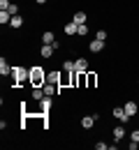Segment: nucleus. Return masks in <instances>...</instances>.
<instances>
[{"mask_svg":"<svg viewBox=\"0 0 139 150\" xmlns=\"http://www.w3.org/2000/svg\"><path fill=\"white\" fill-rule=\"evenodd\" d=\"M56 42V35L51 33V30H46L44 35H42V44H53Z\"/></svg>","mask_w":139,"mask_h":150,"instance_id":"obj_13","label":"nucleus"},{"mask_svg":"<svg viewBox=\"0 0 139 150\" xmlns=\"http://www.w3.org/2000/svg\"><path fill=\"white\" fill-rule=\"evenodd\" d=\"M114 118H116V120H118V122H123V125H125V122H128V120H130V115H128V113H125V109H118V106H116V109H114Z\"/></svg>","mask_w":139,"mask_h":150,"instance_id":"obj_6","label":"nucleus"},{"mask_svg":"<svg viewBox=\"0 0 139 150\" xmlns=\"http://www.w3.org/2000/svg\"><path fill=\"white\" fill-rule=\"evenodd\" d=\"M123 136H125V125H123V122H120L118 127H116V129H114V139H116V141H120V139H123Z\"/></svg>","mask_w":139,"mask_h":150,"instance_id":"obj_15","label":"nucleus"},{"mask_svg":"<svg viewBox=\"0 0 139 150\" xmlns=\"http://www.w3.org/2000/svg\"><path fill=\"white\" fill-rule=\"evenodd\" d=\"M9 5H12L9 0H0V9H9Z\"/></svg>","mask_w":139,"mask_h":150,"instance_id":"obj_24","label":"nucleus"},{"mask_svg":"<svg viewBox=\"0 0 139 150\" xmlns=\"http://www.w3.org/2000/svg\"><path fill=\"white\" fill-rule=\"evenodd\" d=\"M63 72H65V74H72V72H74V60H65V62H63Z\"/></svg>","mask_w":139,"mask_h":150,"instance_id":"obj_16","label":"nucleus"},{"mask_svg":"<svg viewBox=\"0 0 139 150\" xmlns=\"http://www.w3.org/2000/svg\"><path fill=\"white\" fill-rule=\"evenodd\" d=\"M0 74H2V76H12V67L5 62V58L0 60Z\"/></svg>","mask_w":139,"mask_h":150,"instance_id":"obj_10","label":"nucleus"},{"mask_svg":"<svg viewBox=\"0 0 139 150\" xmlns=\"http://www.w3.org/2000/svg\"><path fill=\"white\" fill-rule=\"evenodd\" d=\"M95 148H98V150H109V146H107L104 141H98V146H95Z\"/></svg>","mask_w":139,"mask_h":150,"instance_id":"obj_25","label":"nucleus"},{"mask_svg":"<svg viewBox=\"0 0 139 150\" xmlns=\"http://www.w3.org/2000/svg\"><path fill=\"white\" fill-rule=\"evenodd\" d=\"M88 49H91V53H100V51L104 49V42H102V39H93Z\"/></svg>","mask_w":139,"mask_h":150,"instance_id":"obj_9","label":"nucleus"},{"mask_svg":"<svg viewBox=\"0 0 139 150\" xmlns=\"http://www.w3.org/2000/svg\"><path fill=\"white\" fill-rule=\"evenodd\" d=\"M9 25H12V28H21V25H23V19H21L19 14H16V16H12V21H9Z\"/></svg>","mask_w":139,"mask_h":150,"instance_id":"obj_20","label":"nucleus"},{"mask_svg":"<svg viewBox=\"0 0 139 150\" xmlns=\"http://www.w3.org/2000/svg\"><path fill=\"white\" fill-rule=\"evenodd\" d=\"M46 74H49V72H44L42 67H33V69H30V83H33L35 88H42V86L46 83Z\"/></svg>","mask_w":139,"mask_h":150,"instance_id":"obj_2","label":"nucleus"},{"mask_svg":"<svg viewBox=\"0 0 139 150\" xmlns=\"http://www.w3.org/2000/svg\"><path fill=\"white\" fill-rule=\"evenodd\" d=\"M77 35H88V25H86V23L77 28Z\"/></svg>","mask_w":139,"mask_h":150,"instance_id":"obj_22","label":"nucleus"},{"mask_svg":"<svg viewBox=\"0 0 139 150\" xmlns=\"http://www.w3.org/2000/svg\"><path fill=\"white\" fill-rule=\"evenodd\" d=\"M42 88H44V95H51V97H53V95H56V88H58V86H53V83H44Z\"/></svg>","mask_w":139,"mask_h":150,"instance_id":"obj_18","label":"nucleus"},{"mask_svg":"<svg viewBox=\"0 0 139 150\" xmlns=\"http://www.w3.org/2000/svg\"><path fill=\"white\" fill-rule=\"evenodd\" d=\"M26 81H30V72L23 67H12V83L14 86H23Z\"/></svg>","mask_w":139,"mask_h":150,"instance_id":"obj_1","label":"nucleus"},{"mask_svg":"<svg viewBox=\"0 0 139 150\" xmlns=\"http://www.w3.org/2000/svg\"><path fill=\"white\" fill-rule=\"evenodd\" d=\"M86 86L88 88H95V74L93 72H86Z\"/></svg>","mask_w":139,"mask_h":150,"instance_id":"obj_19","label":"nucleus"},{"mask_svg":"<svg viewBox=\"0 0 139 150\" xmlns=\"http://www.w3.org/2000/svg\"><path fill=\"white\" fill-rule=\"evenodd\" d=\"M77 28H79V25H77L74 21H70V23H65V35H77Z\"/></svg>","mask_w":139,"mask_h":150,"instance_id":"obj_14","label":"nucleus"},{"mask_svg":"<svg viewBox=\"0 0 139 150\" xmlns=\"http://www.w3.org/2000/svg\"><path fill=\"white\" fill-rule=\"evenodd\" d=\"M9 21H12V14H9L7 9H0V23L5 25V23H9Z\"/></svg>","mask_w":139,"mask_h":150,"instance_id":"obj_17","label":"nucleus"},{"mask_svg":"<svg viewBox=\"0 0 139 150\" xmlns=\"http://www.w3.org/2000/svg\"><path fill=\"white\" fill-rule=\"evenodd\" d=\"M72 21H74V23H77V25H83V23H86V21H88V16H86V14H83V12H77V14H74V16H72Z\"/></svg>","mask_w":139,"mask_h":150,"instance_id":"obj_11","label":"nucleus"},{"mask_svg":"<svg viewBox=\"0 0 139 150\" xmlns=\"http://www.w3.org/2000/svg\"><path fill=\"white\" fill-rule=\"evenodd\" d=\"M95 39H102V42H104V39H107V30H98V35H95Z\"/></svg>","mask_w":139,"mask_h":150,"instance_id":"obj_23","label":"nucleus"},{"mask_svg":"<svg viewBox=\"0 0 139 150\" xmlns=\"http://www.w3.org/2000/svg\"><path fill=\"white\" fill-rule=\"evenodd\" d=\"M123 109H125V113L132 118V115L137 113V104H135V102H125V106H123Z\"/></svg>","mask_w":139,"mask_h":150,"instance_id":"obj_12","label":"nucleus"},{"mask_svg":"<svg viewBox=\"0 0 139 150\" xmlns=\"http://www.w3.org/2000/svg\"><path fill=\"white\" fill-rule=\"evenodd\" d=\"M35 2H37V5H44V2H46V0H35Z\"/></svg>","mask_w":139,"mask_h":150,"instance_id":"obj_27","label":"nucleus"},{"mask_svg":"<svg viewBox=\"0 0 139 150\" xmlns=\"http://www.w3.org/2000/svg\"><path fill=\"white\" fill-rule=\"evenodd\" d=\"M53 51H56V46H53V44H42V58H51L53 56Z\"/></svg>","mask_w":139,"mask_h":150,"instance_id":"obj_8","label":"nucleus"},{"mask_svg":"<svg viewBox=\"0 0 139 150\" xmlns=\"http://www.w3.org/2000/svg\"><path fill=\"white\" fill-rule=\"evenodd\" d=\"M98 118H100L98 113H93V115H83V118H81V127H83V129H91V127L95 125Z\"/></svg>","mask_w":139,"mask_h":150,"instance_id":"obj_4","label":"nucleus"},{"mask_svg":"<svg viewBox=\"0 0 139 150\" xmlns=\"http://www.w3.org/2000/svg\"><path fill=\"white\" fill-rule=\"evenodd\" d=\"M74 72H79V74L88 72V60H86V58H79V60H74Z\"/></svg>","mask_w":139,"mask_h":150,"instance_id":"obj_5","label":"nucleus"},{"mask_svg":"<svg viewBox=\"0 0 139 150\" xmlns=\"http://www.w3.org/2000/svg\"><path fill=\"white\" fill-rule=\"evenodd\" d=\"M7 12H9V14H12V16H16V14H19V5H14V2H12V5H9V9H7Z\"/></svg>","mask_w":139,"mask_h":150,"instance_id":"obj_21","label":"nucleus"},{"mask_svg":"<svg viewBox=\"0 0 139 150\" xmlns=\"http://www.w3.org/2000/svg\"><path fill=\"white\" fill-rule=\"evenodd\" d=\"M130 139H132V141H137V143H139V129H135V132H132V134H130Z\"/></svg>","mask_w":139,"mask_h":150,"instance_id":"obj_26","label":"nucleus"},{"mask_svg":"<svg viewBox=\"0 0 139 150\" xmlns=\"http://www.w3.org/2000/svg\"><path fill=\"white\" fill-rule=\"evenodd\" d=\"M49 111H51V95H44L40 99V113L44 118H49Z\"/></svg>","mask_w":139,"mask_h":150,"instance_id":"obj_3","label":"nucleus"},{"mask_svg":"<svg viewBox=\"0 0 139 150\" xmlns=\"http://www.w3.org/2000/svg\"><path fill=\"white\" fill-rule=\"evenodd\" d=\"M60 79H63V74H60V72H49V74H46V83L60 86Z\"/></svg>","mask_w":139,"mask_h":150,"instance_id":"obj_7","label":"nucleus"}]
</instances>
